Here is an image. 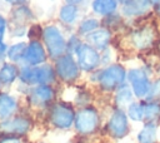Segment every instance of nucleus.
Instances as JSON below:
<instances>
[{
  "label": "nucleus",
  "instance_id": "1",
  "mask_svg": "<svg viewBox=\"0 0 160 143\" xmlns=\"http://www.w3.org/2000/svg\"><path fill=\"white\" fill-rule=\"evenodd\" d=\"M44 44L46 46V50L49 55L52 59H58L62 56L66 51V41L60 31V29L55 25H48L42 29L41 35Z\"/></svg>",
  "mask_w": 160,
  "mask_h": 143
},
{
  "label": "nucleus",
  "instance_id": "29",
  "mask_svg": "<svg viewBox=\"0 0 160 143\" xmlns=\"http://www.w3.org/2000/svg\"><path fill=\"white\" fill-rule=\"evenodd\" d=\"M5 29H6V20L2 15H0V41L2 40L4 38V34H5Z\"/></svg>",
  "mask_w": 160,
  "mask_h": 143
},
{
  "label": "nucleus",
  "instance_id": "11",
  "mask_svg": "<svg viewBox=\"0 0 160 143\" xmlns=\"http://www.w3.org/2000/svg\"><path fill=\"white\" fill-rule=\"evenodd\" d=\"M155 38H156V31L154 26L146 25L144 28L134 30L130 35V41L132 46L136 48L138 50H145L154 44Z\"/></svg>",
  "mask_w": 160,
  "mask_h": 143
},
{
  "label": "nucleus",
  "instance_id": "7",
  "mask_svg": "<svg viewBox=\"0 0 160 143\" xmlns=\"http://www.w3.org/2000/svg\"><path fill=\"white\" fill-rule=\"evenodd\" d=\"M79 65L70 54H64L55 61V73L64 82H74L79 77Z\"/></svg>",
  "mask_w": 160,
  "mask_h": 143
},
{
  "label": "nucleus",
  "instance_id": "3",
  "mask_svg": "<svg viewBox=\"0 0 160 143\" xmlns=\"http://www.w3.org/2000/svg\"><path fill=\"white\" fill-rule=\"evenodd\" d=\"M99 123H100L99 113L92 107H84L75 114V122H74L75 129L82 135L94 133L98 129Z\"/></svg>",
  "mask_w": 160,
  "mask_h": 143
},
{
  "label": "nucleus",
  "instance_id": "5",
  "mask_svg": "<svg viewBox=\"0 0 160 143\" xmlns=\"http://www.w3.org/2000/svg\"><path fill=\"white\" fill-rule=\"evenodd\" d=\"M20 79L28 84H50L55 80V70L50 65L24 68L20 72Z\"/></svg>",
  "mask_w": 160,
  "mask_h": 143
},
{
  "label": "nucleus",
  "instance_id": "22",
  "mask_svg": "<svg viewBox=\"0 0 160 143\" xmlns=\"http://www.w3.org/2000/svg\"><path fill=\"white\" fill-rule=\"evenodd\" d=\"M132 92L128 88V87H121L118 89L116 94H115V104L121 108L125 107L129 103H132Z\"/></svg>",
  "mask_w": 160,
  "mask_h": 143
},
{
  "label": "nucleus",
  "instance_id": "14",
  "mask_svg": "<svg viewBox=\"0 0 160 143\" xmlns=\"http://www.w3.org/2000/svg\"><path fill=\"white\" fill-rule=\"evenodd\" d=\"M151 4V0H128L122 6V13L129 18L144 15L149 11Z\"/></svg>",
  "mask_w": 160,
  "mask_h": 143
},
{
  "label": "nucleus",
  "instance_id": "18",
  "mask_svg": "<svg viewBox=\"0 0 160 143\" xmlns=\"http://www.w3.org/2000/svg\"><path fill=\"white\" fill-rule=\"evenodd\" d=\"M156 134L158 128L155 123H145L144 128L138 134V142L139 143H156Z\"/></svg>",
  "mask_w": 160,
  "mask_h": 143
},
{
  "label": "nucleus",
  "instance_id": "6",
  "mask_svg": "<svg viewBox=\"0 0 160 143\" xmlns=\"http://www.w3.org/2000/svg\"><path fill=\"white\" fill-rule=\"evenodd\" d=\"M76 58L79 68L84 72H91L100 64V55L90 44H80L76 50Z\"/></svg>",
  "mask_w": 160,
  "mask_h": 143
},
{
  "label": "nucleus",
  "instance_id": "21",
  "mask_svg": "<svg viewBox=\"0 0 160 143\" xmlns=\"http://www.w3.org/2000/svg\"><path fill=\"white\" fill-rule=\"evenodd\" d=\"M76 15H78L76 5H71V4L64 5V6L60 9V13H59L60 20H61L62 23H65V24H71V23H74V20L76 19Z\"/></svg>",
  "mask_w": 160,
  "mask_h": 143
},
{
  "label": "nucleus",
  "instance_id": "30",
  "mask_svg": "<svg viewBox=\"0 0 160 143\" xmlns=\"http://www.w3.org/2000/svg\"><path fill=\"white\" fill-rule=\"evenodd\" d=\"M6 3H9V4H11V5H22L26 0H5Z\"/></svg>",
  "mask_w": 160,
  "mask_h": 143
},
{
  "label": "nucleus",
  "instance_id": "16",
  "mask_svg": "<svg viewBox=\"0 0 160 143\" xmlns=\"http://www.w3.org/2000/svg\"><path fill=\"white\" fill-rule=\"evenodd\" d=\"M16 108L18 102L14 97L6 93H0V120L9 119L15 113Z\"/></svg>",
  "mask_w": 160,
  "mask_h": 143
},
{
  "label": "nucleus",
  "instance_id": "31",
  "mask_svg": "<svg viewBox=\"0 0 160 143\" xmlns=\"http://www.w3.org/2000/svg\"><path fill=\"white\" fill-rule=\"evenodd\" d=\"M6 51H8V48H6V45H5L2 41H0V58H1V56H2V55L6 53Z\"/></svg>",
  "mask_w": 160,
  "mask_h": 143
},
{
  "label": "nucleus",
  "instance_id": "25",
  "mask_svg": "<svg viewBox=\"0 0 160 143\" xmlns=\"http://www.w3.org/2000/svg\"><path fill=\"white\" fill-rule=\"evenodd\" d=\"M99 28V21L96 19H85L84 21H81L80 26H79V31L81 34H85V35H89L90 33L95 31L96 29Z\"/></svg>",
  "mask_w": 160,
  "mask_h": 143
},
{
  "label": "nucleus",
  "instance_id": "28",
  "mask_svg": "<svg viewBox=\"0 0 160 143\" xmlns=\"http://www.w3.org/2000/svg\"><path fill=\"white\" fill-rule=\"evenodd\" d=\"M0 143H22L21 139L19 137H14V135H6L5 138H2L0 140Z\"/></svg>",
  "mask_w": 160,
  "mask_h": 143
},
{
  "label": "nucleus",
  "instance_id": "33",
  "mask_svg": "<svg viewBox=\"0 0 160 143\" xmlns=\"http://www.w3.org/2000/svg\"><path fill=\"white\" fill-rule=\"evenodd\" d=\"M151 3L152 4H158V3H160V0H151Z\"/></svg>",
  "mask_w": 160,
  "mask_h": 143
},
{
  "label": "nucleus",
  "instance_id": "8",
  "mask_svg": "<svg viewBox=\"0 0 160 143\" xmlns=\"http://www.w3.org/2000/svg\"><path fill=\"white\" fill-rule=\"evenodd\" d=\"M128 78L131 84L132 93L138 98H148L150 89H151V84H150L146 72L140 68L131 69L128 74Z\"/></svg>",
  "mask_w": 160,
  "mask_h": 143
},
{
  "label": "nucleus",
  "instance_id": "10",
  "mask_svg": "<svg viewBox=\"0 0 160 143\" xmlns=\"http://www.w3.org/2000/svg\"><path fill=\"white\" fill-rule=\"evenodd\" d=\"M31 127V122L26 117H12L5 120H1L0 123V132L5 135H24L29 132Z\"/></svg>",
  "mask_w": 160,
  "mask_h": 143
},
{
  "label": "nucleus",
  "instance_id": "23",
  "mask_svg": "<svg viewBox=\"0 0 160 143\" xmlns=\"http://www.w3.org/2000/svg\"><path fill=\"white\" fill-rule=\"evenodd\" d=\"M26 44L25 43H16L14 45H11L8 49V56L10 60L12 61H19L21 59H24L25 56V51H26Z\"/></svg>",
  "mask_w": 160,
  "mask_h": 143
},
{
  "label": "nucleus",
  "instance_id": "13",
  "mask_svg": "<svg viewBox=\"0 0 160 143\" xmlns=\"http://www.w3.org/2000/svg\"><path fill=\"white\" fill-rule=\"evenodd\" d=\"M45 58H46V54H45V49H44L42 44L39 40H31L26 46L24 60L29 65L35 66V65L44 63Z\"/></svg>",
  "mask_w": 160,
  "mask_h": 143
},
{
  "label": "nucleus",
  "instance_id": "27",
  "mask_svg": "<svg viewBox=\"0 0 160 143\" xmlns=\"http://www.w3.org/2000/svg\"><path fill=\"white\" fill-rule=\"evenodd\" d=\"M159 97H160V79L154 82V84L151 85V89H150V93L148 95V99L152 100V99H156Z\"/></svg>",
  "mask_w": 160,
  "mask_h": 143
},
{
  "label": "nucleus",
  "instance_id": "9",
  "mask_svg": "<svg viewBox=\"0 0 160 143\" xmlns=\"http://www.w3.org/2000/svg\"><path fill=\"white\" fill-rule=\"evenodd\" d=\"M108 132L111 137L120 139L124 138L129 132V123H128V114L121 108L114 109L111 113L109 122H108Z\"/></svg>",
  "mask_w": 160,
  "mask_h": 143
},
{
  "label": "nucleus",
  "instance_id": "4",
  "mask_svg": "<svg viewBox=\"0 0 160 143\" xmlns=\"http://www.w3.org/2000/svg\"><path fill=\"white\" fill-rule=\"evenodd\" d=\"M75 112L66 103H55L49 113L50 123L58 129H69L75 122Z\"/></svg>",
  "mask_w": 160,
  "mask_h": 143
},
{
  "label": "nucleus",
  "instance_id": "17",
  "mask_svg": "<svg viewBox=\"0 0 160 143\" xmlns=\"http://www.w3.org/2000/svg\"><path fill=\"white\" fill-rule=\"evenodd\" d=\"M118 6V0H94L91 4V8L94 13L104 16L111 15Z\"/></svg>",
  "mask_w": 160,
  "mask_h": 143
},
{
  "label": "nucleus",
  "instance_id": "32",
  "mask_svg": "<svg viewBox=\"0 0 160 143\" xmlns=\"http://www.w3.org/2000/svg\"><path fill=\"white\" fill-rule=\"evenodd\" d=\"M82 0H66V3L68 4H71V5H78V4H80Z\"/></svg>",
  "mask_w": 160,
  "mask_h": 143
},
{
  "label": "nucleus",
  "instance_id": "12",
  "mask_svg": "<svg viewBox=\"0 0 160 143\" xmlns=\"http://www.w3.org/2000/svg\"><path fill=\"white\" fill-rule=\"evenodd\" d=\"M55 92L48 84H41L31 89L29 94V100L34 107H44L54 99Z\"/></svg>",
  "mask_w": 160,
  "mask_h": 143
},
{
  "label": "nucleus",
  "instance_id": "35",
  "mask_svg": "<svg viewBox=\"0 0 160 143\" xmlns=\"http://www.w3.org/2000/svg\"><path fill=\"white\" fill-rule=\"evenodd\" d=\"M0 84H1V83H0Z\"/></svg>",
  "mask_w": 160,
  "mask_h": 143
},
{
  "label": "nucleus",
  "instance_id": "15",
  "mask_svg": "<svg viewBox=\"0 0 160 143\" xmlns=\"http://www.w3.org/2000/svg\"><path fill=\"white\" fill-rule=\"evenodd\" d=\"M88 39H89L90 45H92L94 48H96L99 50H104V49H106V46L109 45V43L111 40V34H110V30L106 28L96 29L95 31H92L88 35Z\"/></svg>",
  "mask_w": 160,
  "mask_h": 143
},
{
  "label": "nucleus",
  "instance_id": "19",
  "mask_svg": "<svg viewBox=\"0 0 160 143\" xmlns=\"http://www.w3.org/2000/svg\"><path fill=\"white\" fill-rule=\"evenodd\" d=\"M144 109V120L146 123H155V120L160 119V104L158 102H146L142 103Z\"/></svg>",
  "mask_w": 160,
  "mask_h": 143
},
{
  "label": "nucleus",
  "instance_id": "2",
  "mask_svg": "<svg viewBox=\"0 0 160 143\" xmlns=\"http://www.w3.org/2000/svg\"><path fill=\"white\" fill-rule=\"evenodd\" d=\"M125 77H126L125 69L119 64H112L99 73L98 82L101 89L106 92H112V90H118L124 85Z\"/></svg>",
  "mask_w": 160,
  "mask_h": 143
},
{
  "label": "nucleus",
  "instance_id": "26",
  "mask_svg": "<svg viewBox=\"0 0 160 143\" xmlns=\"http://www.w3.org/2000/svg\"><path fill=\"white\" fill-rule=\"evenodd\" d=\"M31 16H32L31 11L28 8H24V6H20L14 11V21H16V23H20V21L25 23V20L30 19Z\"/></svg>",
  "mask_w": 160,
  "mask_h": 143
},
{
  "label": "nucleus",
  "instance_id": "24",
  "mask_svg": "<svg viewBox=\"0 0 160 143\" xmlns=\"http://www.w3.org/2000/svg\"><path fill=\"white\" fill-rule=\"evenodd\" d=\"M128 115L130 119L139 122V120H144V109H142V103H138V102H132L130 103V105L128 107Z\"/></svg>",
  "mask_w": 160,
  "mask_h": 143
},
{
  "label": "nucleus",
  "instance_id": "34",
  "mask_svg": "<svg viewBox=\"0 0 160 143\" xmlns=\"http://www.w3.org/2000/svg\"><path fill=\"white\" fill-rule=\"evenodd\" d=\"M118 1H121V3H124V4H125V3L128 1V0H118Z\"/></svg>",
  "mask_w": 160,
  "mask_h": 143
},
{
  "label": "nucleus",
  "instance_id": "20",
  "mask_svg": "<svg viewBox=\"0 0 160 143\" xmlns=\"http://www.w3.org/2000/svg\"><path fill=\"white\" fill-rule=\"evenodd\" d=\"M18 77V69L15 65L10 63L2 64L0 68V83L1 84H11Z\"/></svg>",
  "mask_w": 160,
  "mask_h": 143
}]
</instances>
